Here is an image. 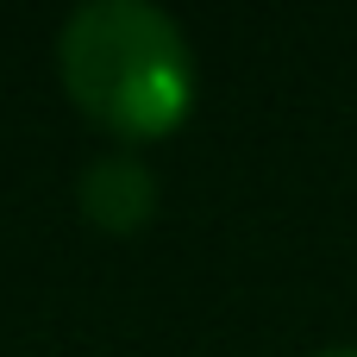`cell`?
Segmentation results:
<instances>
[{"label":"cell","mask_w":357,"mask_h":357,"mask_svg":"<svg viewBox=\"0 0 357 357\" xmlns=\"http://www.w3.org/2000/svg\"><path fill=\"white\" fill-rule=\"evenodd\" d=\"M69 100L126 144L169 138L195 107V56L182 25L144 0H88L56 38Z\"/></svg>","instance_id":"obj_1"},{"label":"cell","mask_w":357,"mask_h":357,"mask_svg":"<svg viewBox=\"0 0 357 357\" xmlns=\"http://www.w3.org/2000/svg\"><path fill=\"white\" fill-rule=\"evenodd\" d=\"M82 213L100 232H138L157 213V176L138 157L113 151V157H100V163L82 169Z\"/></svg>","instance_id":"obj_2"},{"label":"cell","mask_w":357,"mask_h":357,"mask_svg":"<svg viewBox=\"0 0 357 357\" xmlns=\"http://www.w3.org/2000/svg\"><path fill=\"white\" fill-rule=\"evenodd\" d=\"M326 357H357V351H326Z\"/></svg>","instance_id":"obj_3"}]
</instances>
